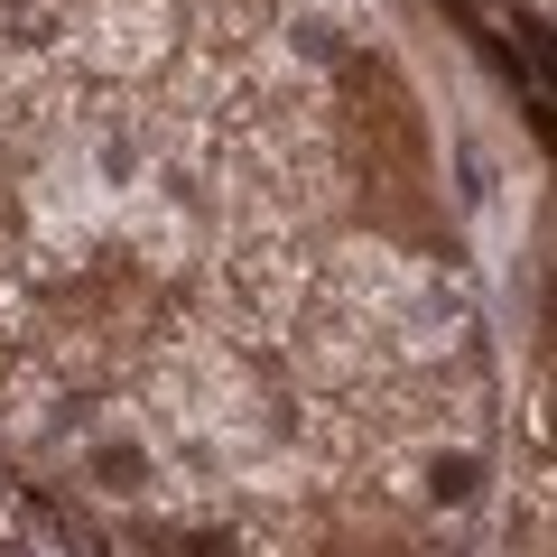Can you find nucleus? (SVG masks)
<instances>
[{
    "label": "nucleus",
    "mask_w": 557,
    "mask_h": 557,
    "mask_svg": "<svg viewBox=\"0 0 557 557\" xmlns=\"http://www.w3.org/2000/svg\"><path fill=\"white\" fill-rule=\"evenodd\" d=\"M344 131H354V177L381 233L428 242V196H437V159H428V112L391 65H354L344 75Z\"/></svg>",
    "instance_id": "obj_1"
}]
</instances>
